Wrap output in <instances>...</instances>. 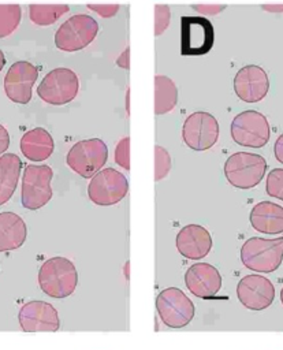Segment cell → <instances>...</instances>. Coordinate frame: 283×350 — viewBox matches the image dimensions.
Returning a JSON list of instances; mask_svg holds the SVG:
<instances>
[{
    "mask_svg": "<svg viewBox=\"0 0 283 350\" xmlns=\"http://www.w3.org/2000/svg\"><path fill=\"white\" fill-rule=\"evenodd\" d=\"M171 170V157L161 146H154V180L164 179Z\"/></svg>",
    "mask_w": 283,
    "mask_h": 350,
    "instance_id": "4316f807",
    "label": "cell"
},
{
    "mask_svg": "<svg viewBox=\"0 0 283 350\" xmlns=\"http://www.w3.org/2000/svg\"><path fill=\"white\" fill-rule=\"evenodd\" d=\"M191 8L194 11H197L198 14L204 15V16H211V15H216L219 12H221L223 10H226V5H217V4H197V5H191Z\"/></svg>",
    "mask_w": 283,
    "mask_h": 350,
    "instance_id": "4dcf8cb0",
    "label": "cell"
},
{
    "mask_svg": "<svg viewBox=\"0 0 283 350\" xmlns=\"http://www.w3.org/2000/svg\"><path fill=\"white\" fill-rule=\"evenodd\" d=\"M187 290L198 298H211L221 288V275L219 269L208 262H196L185 273Z\"/></svg>",
    "mask_w": 283,
    "mask_h": 350,
    "instance_id": "e0dca14e",
    "label": "cell"
},
{
    "mask_svg": "<svg viewBox=\"0 0 283 350\" xmlns=\"http://www.w3.org/2000/svg\"><path fill=\"white\" fill-rule=\"evenodd\" d=\"M252 227L262 234H280L283 232V206L271 201H261L250 211Z\"/></svg>",
    "mask_w": 283,
    "mask_h": 350,
    "instance_id": "d6986e66",
    "label": "cell"
},
{
    "mask_svg": "<svg viewBox=\"0 0 283 350\" xmlns=\"http://www.w3.org/2000/svg\"><path fill=\"white\" fill-rule=\"evenodd\" d=\"M22 170V161L15 153H4L0 157V206L14 194Z\"/></svg>",
    "mask_w": 283,
    "mask_h": 350,
    "instance_id": "7402d4cb",
    "label": "cell"
},
{
    "mask_svg": "<svg viewBox=\"0 0 283 350\" xmlns=\"http://www.w3.org/2000/svg\"><path fill=\"white\" fill-rule=\"evenodd\" d=\"M234 90L238 98L245 103L261 101L269 90V79L265 70L256 64L242 67L235 74Z\"/></svg>",
    "mask_w": 283,
    "mask_h": 350,
    "instance_id": "2e32d148",
    "label": "cell"
},
{
    "mask_svg": "<svg viewBox=\"0 0 283 350\" xmlns=\"http://www.w3.org/2000/svg\"><path fill=\"white\" fill-rule=\"evenodd\" d=\"M156 310L160 320L170 328L186 327L196 313L191 299L176 287H168L160 291L156 298Z\"/></svg>",
    "mask_w": 283,
    "mask_h": 350,
    "instance_id": "ba28073f",
    "label": "cell"
},
{
    "mask_svg": "<svg viewBox=\"0 0 283 350\" xmlns=\"http://www.w3.org/2000/svg\"><path fill=\"white\" fill-rule=\"evenodd\" d=\"M126 108H127V113L130 112V105H129V90H127V96H126Z\"/></svg>",
    "mask_w": 283,
    "mask_h": 350,
    "instance_id": "d590c367",
    "label": "cell"
},
{
    "mask_svg": "<svg viewBox=\"0 0 283 350\" xmlns=\"http://www.w3.org/2000/svg\"><path fill=\"white\" fill-rule=\"evenodd\" d=\"M280 301H282V304H283V288L280 290Z\"/></svg>",
    "mask_w": 283,
    "mask_h": 350,
    "instance_id": "8d00e7d4",
    "label": "cell"
},
{
    "mask_svg": "<svg viewBox=\"0 0 283 350\" xmlns=\"http://www.w3.org/2000/svg\"><path fill=\"white\" fill-rule=\"evenodd\" d=\"M8 146H10V134L7 129L3 124H0V153H4Z\"/></svg>",
    "mask_w": 283,
    "mask_h": 350,
    "instance_id": "d6a6232c",
    "label": "cell"
},
{
    "mask_svg": "<svg viewBox=\"0 0 283 350\" xmlns=\"http://www.w3.org/2000/svg\"><path fill=\"white\" fill-rule=\"evenodd\" d=\"M171 21V10L168 5H154V36L163 34Z\"/></svg>",
    "mask_w": 283,
    "mask_h": 350,
    "instance_id": "83f0119b",
    "label": "cell"
},
{
    "mask_svg": "<svg viewBox=\"0 0 283 350\" xmlns=\"http://www.w3.org/2000/svg\"><path fill=\"white\" fill-rule=\"evenodd\" d=\"M108 160V148L100 138L82 139L71 146L67 153V165L82 178H92Z\"/></svg>",
    "mask_w": 283,
    "mask_h": 350,
    "instance_id": "5b68a950",
    "label": "cell"
},
{
    "mask_svg": "<svg viewBox=\"0 0 283 350\" xmlns=\"http://www.w3.org/2000/svg\"><path fill=\"white\" fill-rule=\"evenodd\" d=\"M115 161L123 170H130V138H122L115 148Z\"/></svg>",
    "mask_w": 283,
    "mask_h": 350,
    "instance_id": "f1b7e54d",
    "label": "cell"
},
{
    "mask_svg": "<svg viewBox=\"0 0 283 350\" xmlns=\"http://www.w3.org/2000/svg\"><path fill=\"white\" fill-rule=\"evenodd\" d=\"M178 103V89L174 81L165 75L154 77V113L171 112Z\"/></svg>",
    "mask_w": 283,
    "mask_h": 350,
    "instance_id": "603a6c76",
    "label": "cell"
},
{
    "mask_svg": "<svg viewBox=\"0 0 283 350\" xmlns=\"http://www.w3.org/2000/svg\"><path fill=\"white\" fill-rule=\"evenodd\" d=\"M239 302L250 310H262L271 306L275 298L272 282L262 275H246L237 286Z\"/></svg>",
    "mask_w": 283,
    "mask_h": 350,
    "instance_id": "9a60e30c",
    "label": "cell"
},
{
    "mask_svg": "<svg viewBox=\"0 0 283 350\" xmlns=\"http://www.w3.org/2000/svg\"><path fill=\"white\" fill-rule=\"evenodd\" d=\"M79 90L78 75L66 67L49 71L37 88V94L51 105H64L72 101Z\"/></svg>",
    "mask_w": 283,
    "mask_h": 350,
    "instance_id": "52a82bcc",
    "label": "cell"
},
{
    "mask_svg": "<svg viewBox=\"0 0 283 350\" xmlns=\"http://www.w3.org/2000/svg\"><path fill=\"white\" fill-rule=\"evenodd\" d=\"M22 19V8L18 4H0V38L14 33Z\"/></svg>",
    "mask_w": 283,
    "mask_h": 350,
    "instance_id": "d4e9b609",
    "label": "cell"
},
{
    "mask_svg": "<svg viewBox=\"0 0 283 350\" xmlns=\"http://www.w3.org/2000/svg\"><path fill=\"white\" fill-rule=\"evenodd\" d=\"M38 78V68L29 62L14 63L4 77V92L16 104H27L31 100V89Z\"/></svg>",
    "mask_w": 283,
    "mask_h": 350,
    "instance_id": "5bb4252c",
    "label": "cell"
},
{
    "mask_svg": "<svg viewBox=\"0 0 283 350\" xmlns=\"http://www.w3.org/2000/svg\"><path fill=\"white\" fill-rule=\"evenodd\" d=\"M52 176L53 171L49 165H26L21 187V201L26 209L37 211L49 202L52 198Z\"/></svg>",
    "mask_w": 283,
    "mask_h": 350,
    "instance_id": "8992f818",
    "label": "cell"
},
{
    "mask_svg": "<svg viewBox=\"0 0 283 350\" xmlns=\"http://www.w3.org/2000/svg\"><path fill=\"white\" fill-rule=\"evenodd\" d=\"M70 11L66 4H31L29 5V18L37 26H49Z\"/></svg>",
    "mask_w": 283,
    "mask_h": 350,
    "instance_id": "cb8c5ba5",
    "label": "cell"
},
{
    "mask_svg": "<svg viewBox=\"0 0 283 350\" xmlns=\"http://www.w3.org/2000/svg\"><path fill=\"white\" fill-rule=\"evenodd\" d=\"M215 41V30L205 16L180 18V53L200 56L208 53Z\"/></svg>",
    "mask_w": 283,
    "mask_h": 350,
    "instance_id": "30bf717a",
    "label": "cell"
},
{
    "mask_svg": "<svg viewBox=\"0 0 283 350\" xmlns=\"http://www.w3.org/2000/svg\"><path fill=\"white\" fill-rule=\"evenodd\" d=\"M265 191L269 197L283 201V168H273L268 174Z\"/></svg>",
    "mask_w": 283,
    "mask_h": 350,
    "instance_id": "484cf974",
    "label": "cell"
},
{
    "mask_svg": "<svg viewBox=\"0 0 283 350\" xmlns=\"http://www.w3.org/2000/svg\"><path fill=\"white\" fill-rule=\"evenodd\" d=\"M87 8L97 12L103 18H112L120 10L119 4H87Z\"/></svg>",
    "mask_w": 283,
    "mask_h": 350,
    "instance_id": "f546056e",
    "label": "cell"
},
{
    "mask_svg": "<svg viewBox=\"0 0 283 350\" xmlns=\"http://www.w3.org/2000/svg\"><path fill=\"white\" fill-rule=\"evenodd\" d=\"M55 149V142L52 135L41 127L29 130L21 138L22 154L30 161H44L46 160Z\"/></svg>",
    "mask_w": 283,
    "mask_h": 350,
    "instance_id": "ffe728a7",
    "label": "cell"
},
{
    "mask_svg": "<svg viewBox=\"0 0 283 350\" xmlns=\"http://www.w3.org/2000/svg\"><path fill=\"white\" fill-rule=\"evenodd\" d=\"M175 245L178 252L189 260H201L212 249L209 231L200 224H187L179 230Z\"/></svg>",
    "mask_w": 283,
    "mask_h": 350,
    "instance_id": "ac0fdd59",
    "label": "cell"
},
{
    "mask_svg": "<svg viewBox=\"0 0 283 350\" xmlns=\"http://www.w3.org/2000/svg\"><path fill=\"white\" fill-rule=\"evenodd\" d=\"M231 137L234 142L246 148H262L269 141V124L261 112L243 111L231 122Z\"/></svg>",
    "mask_w": 283,
    "mask_h": 350,
    "instance_id": "8fae6325",
    "label": "cell"
},
{
    "mask_svg": "<svg viewBox=\"0 0 283 350\" xmlns=\"http://www.w3.org/2000/svg\"><path fill=\"white\" fill-rule=\"evenodd\" d=\"M98 33L97 21L87 14H77L63 22L55 33V45L63 52L86 48Z\"/></svg>",
    "mask_w": 283,
    "mask_h": 350,
    "instance_id": "277c9868",
    "label": "cell"
},
{
    "mask_svg": "<svg viewBox=\"0 0 283 350\" xmlns=\"http://www.w3.org/2000/svg\"><path fill=\"white\" fill-rule=\"evenodd\" d=\"M4 64H5V57H4V53H3L1 49H0V71L3 70Z\"/></svg>",
    "mask_w": 283,
    "mask_h": 350,
    "instance_id": "e575fe53",
    "label": "cell"
},
{
    "mask_svg": "<svg viewBox=\"0 0 283 350\" xmlns=\"http://www.w3.org/2000/svg\"><path fill=\"white\" fill-rule=\"evenodd\" d=\"M18 320L25 332H53L60 328V319L53 305L45 301H29L18 313Z\"/></svg>",
    "mask_w": 283,
    "mask_h": 350,
    "instance_id": "4fadbf2b",
    "label": "cell"
},
{
    "mask_svg": "<svg viewBox=\"0 0 283 350\" xmlns=\"http://www.w3.org/2000/svg\"><path fill=\"white\" fill-rule=\"evenodd\" d=\"M219 123L213 115L197 111L189 115L183 123V142L193 150L201 152L212 148L219 139Z\"/></svg>",
    "mask_w": 283,
    "mask_h": 350,
    "instance_id": "7c38bea8",
    "label": "cell"
},
{
    "mask_svg": "<svg viewBox=\"0 0 283 350\" xmlns=\"http://www.w3.org/2000/svg\"><path fill=\"white\" fill-rule=\"evenodd\" d=\"M273 153H275V159L283 164V133L278 137L275 146H273Z\"/></svg>",
    "mask_w": 283,
    "mask_h": 350,
    "instance_id": "836d02e7",
    "label": "cell"
},
{
    "mask_svg": "<svg viewBox=\"0 0 283 350\" xmlns=\"http://www.w3.org/2000/svg\"><path fill=\"white\" fill-rule=\"evenodd\" d=\"M129 191L126 176L113 168L100 170L90 178L87 196L90 201L100 206H109L120 202Z\"/></svg>",
    "mask_w": 283,
    "mask_h": 350,
    "instance_id": "9c48e42d",
    "label": "cell"
},
{
    "mask_svg": "<svg viewBox=\"0 0 283 350\" xmlns=\"http://www.w3.org/2000/svg\"><path fill=\"white\" fill-rule=\"evenodd\" d=\"M265 170V159L249 152L232 153L224 163V175L228 183L243 190L257 186L262 180Z\"/></svg>",
    "mask_w": 283,
    "mask_h": 350,
    "instance_id": "3957f363",
    "label": "cell"
},
{
    "mask_svg": "<svg viewBox=\"0 0 283 350\" xmlns=\"http://www.w3.org/2000/svg\"><path fill=\"white\" fill-rule=\"evenodd\" d=\"M241 261L254 272L269 273L276 271L283 261V237L273 239L249 238L241 247Z\"/></svg>",
    "mask_w": 283,
    "mask_h": 350,
    "instance_id": "7a4b0ae2",
    "label": "cell"
},
{
    "mask_svg": "<svg viewBox=\"0 0 283 350\" xmlns=\"http://www.w3.org/2000/svg\"><path fill=\"white\" fill-rule=\"evenodd\" d=\"M116 64L120 67V68H124V70H129L130 68V48H126L123 51V53H120L116 59Z\"/></svg>",
    "mask_w": 283,
    "mask_h": 350,
    "instance_id": "1f68e13d",
    "label": "cell"
},
{
    "mask_svg": "<svg viewBox=\"0 0 283 350\" xmlns=\"http://www.w3.org/2000/svg\"><path fill=\"white\" fill-rule=\"evenodd\" d=\"M27 237L23 219L14 212L0 213V252L19 249Z\"/></svg>",
    "mask_w": 283,
    "mask_h": 350,
    "instance_id": "44dd1931",
    "label": "cell"
},
{
    "mask_svg": "<svg viewBox=\"0 0 283 350\" xmlns=\"http://www.w3.org/2000/svg\"><path fill=\"white\" fill-rule=\"evenodd\" d=\"M38 284L44 294L52 298H66L77 288V268L66 257H51L40 267Z\"/></svg>",
    "mask_w": 283,
    "mask_h": 350,
    "instance_id": "6da1fadb",
    "label": "cell"
}]
</instances>
